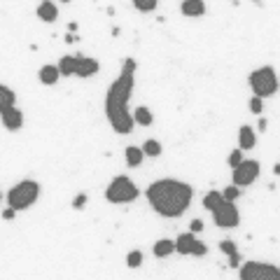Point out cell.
<instances>
[{
	"label": "cell",
	"instance_id": "1",
	"mask_svg": "<svg viewBox=\"0 0 280 280\" xmlns=\"http://www.w3.org/2000/svg\"><path fill=\"white\" fill-rule=\"evenodd\" d=\"M136 68L138 66L133 59H124L119 77L110 84L105 93V117L112 131L119 136H129L136 124L129 112V100L133 93V84H136Z\"/></svg>",
	"mask_w": 280,
	"mask_h": 280
},
{
	"label": "cell",
	"instance_id": "2",
	"mask_svg": "<svg viewBox=\"0 0 280 280\" xmlns=\"http://www.w3.org/2000/svg\"><path fill=\"white\" fill-rule=\"evenodd\" d=\"M145 194H147L150 205L159 215H164V217H180L182 212L191 205L194 189H191L187 182L164 178V180L152 182Z\"/></svg>",
	"mask_w": 280,
	"mask_h": 280
},
{
	"label": "cell",
	"instance_id": "3",
	"mask_svg": "<svg viewBox=\"0 0 280 280\" xmlns=\"http://www.w3.org/2000/svg\"><path fill=\"white\" fill-rule=\"evenodd\" d=\"M40 198V185L35 180H21L7 191V208H14L16 212L28 210L30 205Z\"/></svg>",
	"mask_w": 280,
	"mask_h": 280
},
{
	"label": "cell",
	"instance_id": "4",
	"mask_svg": "<svg viewBox=\"0 0 280 280\" xmlns=\"http://www.w3.org/2000/svg\"><path fill=\"white\" fill-rule=\"evenodd\" d=\"M248 82H250L252 93L262 100L273 96V93L278 91V75H276V70H273L271 66H262V68L252 70Z\"/></svg>",
	"mask_w": 280,
	"mask_h": 280
},
{
	"label": "cell",
	"instance_id": "5",
	"mask_svg": "<svg viewBox=\"0 0 280 280\" xmlns=\"http://www.w3.org/2000/svg\"><path fill=\"white\" fill-rule=\"evenodd\" d=\"M138 194L140 191H138L136 182L126 178V175H117L105 189V198L110 203H131V201L138 198Z\"/></svg>",
	"mask_w": 280,
	"mask_h": 280
},
{
	"label": "cell",
	"instance_id": "6",
	"mask_svg": "<svg viewBox=\"0 0 280 280\" xmlns=\"http://www.w3.org/2000/svg\"><path fill=\"white\" fill-rule=\"evenodd\" d=\"M241 280H280V269L266 262H245L241 266Z\"/></svg>",
	"mask_w": 280,
	"mask_h": 280
},
{
	"label": "cell",
	"instance_id": "7",
	"mask_svg": "<svg viewBox=\"0 0 280 280\" xmlns=\"http://www.w3.org/2000/svg\"><path fill=\"white\" fill-rule=\"evenodd\" d=\"M212 220H215V224H217L220 229H234V227L241 224V212H238L236 203L224 201L217 210L212 212Z\"/></svg>",
	"mask_w": 280,
	"mask_h": 280
},
{
	"label": "cell",
	"instance_id": "8",
	"mask_svg": "<svg viewBox=\"0 0 280 280\" xmlns=\"http://www.w3.org/2000/svg\"><path fill=\"white\" fill-rule=\"evenodd\" d=\"M257 178H259V161H255V159H245L238 168H234V185L238 189L250 187Z\"/></svg>",
	"mask_w": 280,
	"mask_h": 280
},
{
	"label": "cell",
	"instance_id": "9",
	"mask_svg": "<svg viewBox=\"0 0 280 280\" xmlns=\"http://www.w3.org/2000/svg\"><path fill=\"white\" fill-rule=\"evenodd\" d=\"M0 121H2V126L7 131H19L23 126V112L14 105V107H9L7 112L0 114Z\"/></svg>",
	"mask_w": 280,
	"mask_h": 280
},
{
	"label": "cell",
	"instance_id": "10",
	"mask_svg": "<svg viewBox=\"0 0 280 280\" xmlns=\"http://www.w3.org/2000/svg\"><path fill=\"white\" fill-rule=\"evenodd\" d=\"M100 70V63L96 59H91V56H77V70H75V75L77 77H91V75H96Z\"/></svg>",
	"mask_w": 280,
	"mask_h": 280
},
{
	"label": "cell",
	"instance_id": "11",
	"mask_svg": "<svg viewBox=\"0 0 280 280\" xmlns=\"http://www.w3.org/2000/svg\"><path fill=\"white\" fill-rule=\"evenodd\" d=\"M35 12H38V19H42L45 23H54L59 19V7H56V2H49V0L38 2Z\"/></svg>",
	"mask_w": 280,
	"mask_h": 280
},
{
	"label": "cell",
	"instance_id": "12",
	"mask_svg": "<svg viewBox=\"0 0 280 280\" xmlns=\"http://www.w3.org/2000/svg\"><path fill=\"white\" fill-rule=\"evenodd\" d=\"M255 143H257L255 129H252V126H241V131H238V150L248 152L255 147Z\"/></svg>",
	"mask_w": 280,
	"mask_h": 280
},
{
	"label": "cell",
	"instance_id": "13",
	"mask_svg": "<svg viewBox=\"0 0 280 280\" xmlns=\"http://www.w3.org/2000/svg\"><path fill=\"white\" fill-rule=\"evenodd\" d=\"M194 243H196V236L187 231V234H180L178 236V241H175V252L178 255H191L194 250Z\"/></svg>",
	"mask_w": 280,
	"mask_h": 280
},
{
	"label": "cell",
	"instance_id": "14",
	"mask_svg": "<svg viewBox=\"0 0 280 280\" xmlns=\"http://www.w3.org/2000/svg\"><path fill=\"white\" fill-rule=\"evenodd\" d=\"M38 77H40V82H42V84H47V87H52V84L59 82L61 73H59V68H56V66H52V63H47V66H42V68L38 70Z\"/></svg>",
	"mask_w": 280,
	"mask_h": 280
},
{
	"label": "cell",
	"instance_id": "15",
	"mask_svg": "<svg viewBox=\"0 0 280 280\" xmlns=\"http://www.w3.org/2000/svg\"><path fill=\"white\" fill-rule=\"evenodd\" d=\"M56 68H59L61 77H73L77 70V56H61L59 63H56Z\"/></svg>",
	"mask_w": 280,
	"mask_h": 280
},
{
	"label": "cell",
	"instance_id": "16",
	"mask_svg": "<svg viewBox=\"0 0 280 280\" xmlns=\"http://www.w3.org/2000/svg\"><path fill=\"white\" fill-rule=\"evenodd\" d=\"M152 252H154V257L157 259L168 257V255H173L175 252V241H171V238H159V241L154 243Z\"/></svg>",
	"mask_w": 280,
	"mask_h": 280
},
{
	"label": "cell",
	"instance_id": "17",
	"mask_svg": "<svg viewBox=\"0 0 280 280\" xmlns=\"http://www.w3.org/2000/svg\"><path fill=\"white\" fill-rule=\"evenodd\" d=\"M16 103V93L9 89L7 84H0V114L7 112L9 107H14Z\"/></svg>",
	"mask_w": 280,
	"mask_h": 280
},
{
	"label": "cell",
	"instance_id": "18",
	"mask_svg": "<svg viewBox=\"0 0 280 280\" xmlns=\"http://www.w3.org/2000/svg\"><path fill=\"white\" fill-rule=\"evenodd\" d=\"M180 9L185 16H201L205 14V2L203 0H185L180 5Z\"/></svg>",
	"mask_w": 280,
	"mask_h": 280
},
{
	"label": "cell",
	"instance_id": "19",
	"mask_svg": "<svg viewBox=\"0 0 280 280\" xmlns=\"http://www.w3.org/2000/svg\"><path fill=\"white\" fill-rule=\"evenodd\" d=\"M133 121L140 124V126H152V124H154V114H152L150 107L138 105L136 110H133Z\"/></svg>",
	"mask_w": 280,
	"mask_h": 280
},
{
	"label": "cell",
	"instance_id": "20",
	"mask_svg": "<svg viewBox=\"0 0 280 280\" xmlns=\"http://www.w3.org/2000/svg\"><path fill=\"white\" fill-rule=\"evenodd\" d=\"M124 157H126V166H131V168L140 166V164H143V159H145L143 147H133V145H131V147H126Z\"/></svg>",
	"mask_w": 280,
	"mask_h": 280
},
{
	"label": "cell",
	"instance_id": "21",
	"mask_svg": "<svg viewBox=\"0 0 280 280\" xmlns=\"http://www.w3.org/2000/svg\"><path fill=\"white\" fill-rule=\"evenodd\" d=\"M222 203H224V196H222V191H215V189H212V191H208V194L203 196V208H205V210H210V212H215Z\"/></svg>",
	"mask_w": 280,
	"mask_h": 280
},
{
	"label": "cell",
	"instance_id": "22",
	"mask_svg": "<svg viewBox=\"0 0 280 280\" xmlns=\"http://www.w3.org/2000/svg\"><path fill=\"white\" fill-rule=\"evenodd\" d=\"M161 143L159 140H154V138H150V140H145L143 143V154L145 157H150V159H157V157H161Z\"/></svg>",
	"mask_w": 280,
	"mask_h": 280
},
{
	"label": "cell",
	"instance_id": "23",
	"mask_svg": "<svg viewBox=\"0 0 280 280\" xmlns=\"http://www.w3.org/2000/svg\"><path fill=\"white\" fill-rule=\"evenodd\" d=\"M157 5H159V2H157V0H133V7L138 9V12H154V9H157Z\"/></svg>",
	"mask_w": 280,
	"mask_h": 280
},
{
	"label": "cell",
	"instance_id": "24",
	"mask_svg": "<svg viewBox=\"0 0 280 280\" xmlns=\"http://www.w3.org/2000/svg\"><path fill=\"white\" fill-rule=\"evenodd\" d=\"M126 264H129L131 269H140V266H143V252L131 250L129 255H126Z\"/></svg>",
	"mask_w": 280,
	"mask_h": 280
},
{
	"label": "cell",
	"instance_id": "25",
	"mask_svg": "<svg viewBox=\"0 0 280 280\" xmlns=\"http://www.w3.org/2000/svg\"><path fill=\"white\" fill-rule=\"evenodd\" d=\"M220 250L227 255V257H231V255H238V245H236L234 241H220Z\"/></svg>",
	"mask_w": 280,
	"mask_h": 280
},
{
	"label": "cell",
	"instance_id": "26",
	"mask_svg": "<svg viewBox=\"0 0 280 280\" xmlns=\"http://www.w3.org/2000/svg\"><path fill=\"white\" fill-rule=\"evenodd\" d=\"M222 196H224V201H229V203H234L236 198L241 196V189H238L236 185H231V187H227V189L222 191Z\"/></svg>",
	"mask_w": 280,
	"mask_h": 280
},
{
	"label": "cell",
	"instance_id": "27",
	"mask_svg": "<svg viewBox=\"0 0 280 280\" xmlns=\"http://www.w3.org/2000/svg\"><path fill=\"white\" fill-rule=\"evenodd\" d=\"M227 161H229V166H231V168H238L243 161H245V159H243V150H234L231 154H229Z\"/></svg>",
	"mask_w": 280,
	"mask_h": 280
},
{
	"label": "cell",
	"instance_id": "28",
	"mask_svg": "<svg viewBox=\"0 0 280 280\" xmlns=\"http://www.w3.org/2000/svg\"><path fill=\"white\" fill-rule=\"evenodd\" d=\"M250 112L252 114H262V112H264V103H262V98L252 96V98H250Z\"/></svg>",
	"mask_w": 280,
	"mask_h": 280
},
{
	"label": "cell",
	"instance_id": "29",
	"mask_svg": "<svg viewBox=\"0 0 280 280\" xmlns=\"http://www.w3.org/2000/svg\"><path fill=\"white\" fill-rule=\"evenodd\" d=\"M205 252H208V245H205V243H201V241L194 243V250H191V255H194V257H203Z\"/></svg>",
	"mask_w": 280,
	"mask_h": 280
},
{
	"label": "cell",
	"instance_id": "30",
	"mask_svg": "<svg viewBox=\"0 0 280 280\" xmlns=\"http://www.w3.org/2000/svg\"><path fill=\"white\" fill-rule=\"evenodd\" d=\"M84 205H87V194H77V196L73 198V208H77V210H82Z\"/></svg>",
	"mask_w": 280,
	"mask_h": 280
},
{
	"label": "cell",
	"instance_id": "31",
	"mask_svg": "<svg viewBox=\"0 0 280 280\" xmlns=\"http://www.w3.org/2000/svg\"><path fill=\"white\" fill-rule=\"evenodd\" d=\"M229 266H231V269H241V266H243V262H241V252H238V255H231V257H229Z\"/></svg>",
	"mask_w": 280,
	"mask_h": 280
},
{
	"label": "cell",
	"instance_id": "32",
	"mask_svg": "<svg viewBox=\"0 0 280 280\" xmlns=\"http://www.w3.org/2000/svg\"><path fill=\"white\" fill-rule=\"evenodd\" d=\"M0 215H2V220H14V217H16V215H19V212H16L14 210V208H5V210H2V212H0Z\"/></svg>",
	"mask_w": 280,
	"mask_h": 280
},
{
	"label": "cell",
	"instance_id": "33",
	"mask_svg": "<svg viewBox=\"0 0 280 280\" xmlns=\"http://www.w3.org/2000/svg\"><path fill=\"white\" fill-rule=\"evenodd\" d=\"M189 231H191V234H198V231H203V222H201V220H191Z\"/></svg>",
	"mask_w": 280,
	"mask_h": 280
},
{
	"label": "cell",
	"instance_id": "34",
	"mask_svg": "<svg viewBox=\"0 0 280 280\" xmlns=\"http://www.w3.org/2000/svg\"><path fill=\"white\" fill-rule=\"evenodd\" d=\"M266 126H269V124H266V119H264V117H262V119L257 121V131H262V133H264V131H266Z\"/></svg>",
	"mask_w": 280,
	"mask_h": 280
},
{
	"label": "cell",
	"instance_id": "35",
	"mask_svg": "<svg viewBox=\"0 0 280 280\" xmlns=\"http://www.w3.org/2000/svg\"><path fill=\"white\" fill-rule=\"evenodd\" d=\"M66 42H68V45H70V42H75V35H73V33H68V35H66Z\"/></svg>",
	"mask_w": 280,
	"mask_h": 280
},
{
	"label": "cell",
	"instance_id": "36",
	"mask_svg": "<svg viewBox=\"0 0 280 280\" xmlns=\"http://www.w3.org/2000/svg\"><path fill=\"white\" fill-rule=\"evenodd\" d=\"M273 173L280 175V164H276V166H273Z\"/></svg>",
	"mask_w": 280,
	"mask_h": 280
}]
</instances>
